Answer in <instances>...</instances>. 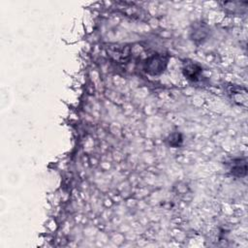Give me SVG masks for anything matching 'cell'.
<instances>
[{
    "mask_svg": "<svg viewBox=\"0 0 248 248\" xmlns=\"http://www.w3.org/2000/svg\"><path fill=\"white\" fill-rule=\"evenodd\" d=\"M248 93L177 63L99 77L87 124L96 146L156 178L214 176L247 164Z\"/></svg>",
    "mask_w": 248,
    "mask_h": 248,
    "instance_id": "cell-1",
    "label": "cell"
}]
</instances>
